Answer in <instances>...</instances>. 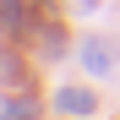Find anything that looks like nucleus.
<instances>
[{
    "instance_id": "nucleus-2",
    "label": "nucleus",
    "mask_w": 120,
    "mask_h": 120,
    "mask_svg": "<svg viewBox=\"0 0 120 120\" xmlns=\"http://www.w3.org/2000/svg\"><path fill=\"white\" fill-rule=\"evenodd\" d=\"M82 60H87L93 71H104V66H109V55H104V44H87V55H82Z\"/></svg>"
},
{
    "instance_id": "nucleus-3",
    "label": "nucleus",
    "mask_w": 120,
    "mask_h": 120,
    "mask_svg": "<svg viewBox=\"0 0 120 120\" xmlns=\"http://www.w3.org/2000/svg\"><path fill=\"white\" fill-rule=\"evenodd\" d=\"M6 120H33V104H6Z\"/></svg>"
},
{
    "instance_id": "nucleus-1",
    "label": "nucleus",
    "mask_w": 120,
    "mask_h": 120,
    "mask_svg": "<svg viewBox=\"0 0 120 120\" xmlns=\"http://www.w3.org/2000/svg\"><path fill=\"white\" fill-rule=\"evenodd\" d=\"M60 109H71V115H87V109H93V98H87V93H76V87H66V93H60Z\"/></svg>"
}]
</instances>
